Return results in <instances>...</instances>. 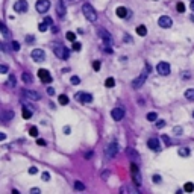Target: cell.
<instances>
[{"mask_svg": "<svg viewBox=\"0 0 194 194\" xmlns=\"http://www.w3.org/2000/svg\"><path fill=\"white\" fill-rule=\"evenodd\" d=\"M91 156H93V152H86V153H85V158H86V159H89Z\"/></svg>", "mask_w": 194, "mask_h": 194, "instance_id": "obj_52", "label": "cell"}, {"mask_svg": "<svg viewBox=\"0 0 194 194\" xmlns=\"http://www.w3.org/2000/svg\"><path fill=\"white\" fill-rule=\"evenodd\" d=\"M190 8H191V11H194V0L191 2V5H190Z\"/></svg>", "mask_w": 194, "mask_h": 194, "instance_id": "obj_56", "label": "cell"}, {"mask_svg": "<svg viewBox=\"0 0 194 194\" xmlns=\"http://www.w3.org/2000/svg\"><path fill=\"white\" fill-rule=\"evenodd\" d=\"M58 102L61 103V105H68V97H67L65 94H61V96L58 97Z\"/></svg>", "mask_w": 194, "mask_h": 194, "instance_id": "obj_23", "label": "cell"}, {"mask_svg": "<svg viewBox=\"0 0 194 194\" xmlns=\"http://www.w3.org/2000/svg\"><path fill=\"white\" fill-rule=\"evenodd\" d=\"M137 33H138L140 36H146V35H147L146 26H138V28H137Z\"/></svg>", "mask_w": 194, "mask_h": 194, "instance_id": "obj_22", "label": "cell"}, {"mask_svg": "<svg viewBox=\"0 0 194 194\" xmlns=\"http://www.w3.org/2000/svg\"><path fill=\"white\" fill-rule=\"evenodd\" d=\"M5 138H6V135H5V134H3V132H0V140H2V141H3V140H5Z\"/></svg>", "mask_w": 194, "mask_h": 194, "instance_id": "obj_55", "label": "cell"}, {"mask_svg": "<svg viewBox=\"0 0 194 194\" xmlns=\"http://www.w3.org/2000/svg\"><path fill=\"white\" fill-rule=\"evenodd\" d=\"M100 67H102V65H100V62H99V61H94V62H93V68H94L96 71H99Z\"/></svg>", "mask_w": 194, "mask_h": 194, "instance_id": "obj_40", "label": "cell"}, {"mask_svg": "<svg viewBox=\"0 0 194 194\" xmlns=\"http://www.w3.org/2000/svg\"><path fill=\"white\" fill-rule=\"evenodd\" d=\"M162 140H164V143L167 144V146H170L171 144V141H170V138L167 137V135H162Z\"/></svg>", "mask_w": 194, "mask_h": 194, "instance_id": "obj_41", "label": "cell"}, {"mask_svg": "<svg viewBox=\"0 0 194 194\" xmlns=\"http://www.w3.org/2000/svg\"><path fill=\"white\" fill-rule=\"evenodd\" d=\"M36 173H38L36 167H31V169H29V174H36Z\"/></svg>", "mask_w": 194, "mask_h": 194, "instance_id": "obj_45", "label": "cell"}, {"mask_svg": "<svg viewBox=\"0 0 194 194\" xmlns=\"http://www.w3.org/2000/svg\"><path fill=\"white\" fill-rule=\"evenodd\" d=\"M47 94H50V96H53V94H55V89L49 86V88H47Z\"/></svg>", "mask_w": 194, "mask_h": 194, "instance_id": "obj_49", "label": "cell"}, {"mask_svg": "<svg viewBox=\"0 0 194 194\" xmlns=\"http://www.w3.org/2000/svg\"><path fill=\"white\" fill-rule=\"evenodd\" d=\"M158 24L161 26L162 29H169V28H171V26H173V20L170 17H167V15H162V17H159Z\"/></svg>", "mask_w": 194, "mask_h": 194, "instance_id": "obj_10", "label": "cell"}, {"mask_svg": "<svg viewBox=\"0 0 194 194\" xmlns=\"http://www.w3.org/2000/svg\"><path fill=\"white\" fill-rule=\"evenodd\" d=\"M64 132H65V135H68V134H70V127L65 126V127H64Z\"/></svg>", "mask_w": 194, "mask_h": 194, "instance_id": "obj_54", "label": "cell"}, {"mask_svg": "<svg viewBox=\"0 0 194 194\" xmlns=\"http://www.w3.org/2000/svg\"><path fill=\"white\" fill-rule=\"evenodd\" d=\"M115 85V81H114V77H108V79L105 81V86H108V88H112Z\"/></svg>", "mask_w": 194, "mask_h": 194, "instance_id": "obj_27", "label": "cell"}, {"mask_svg": "<svg viewBox=\"0 0 194 194\" xmlns=\"http://www.w3.org/2000/svg\"><path fill=\"white\" fill-rule=\"evenodd\" d=\"M38 77H40L41 82H44V84H50V82H52V74H50L49 70H46V68L38 70Z\"/></svg>", "mask_w": 194, "mask_h": 194, "instance_id": "obj_8", "label": "cell"}, {"mask_svg": "<svg viewBox=\"0 0 194 194\" xmlns=\"http://www.w3.org/2000/svg\"><path fill=\"white\" fill-rule=\"evenodd\" d=\"M31 193H32V194H40V193H41V190H40V188H32V190H31Z\"/></svg>", "mask_w": 194, "mask_h": 194, "instance_id": "obj_47", "label": "cell"}, {"mask_svg": "<svg viewBox=\"0 0 194 194\" xmlns=\"http://www.w3.org/2000/svg\"><path fill=\"white\" fill-rule=\"evenodd\" d=\"M161 180H162L161 176H158V174H155V176H153V182H155V184H161Z\"/></svg>", "mask_w": 194, "mask_h": 194, "instance_id": "obj_42", "label": "cell"}, {"mask_svg": "<svg viewBox=\"0 0 194 194\" xmlns=\"http://www.w3.org/2000/svg\"><path fill=\"white\" fill-rule=\"evenodd\" d=\"M115 12H117V17H120V18L129 17V9L124 8V6H118L117 9H115Z\"/></svg>", "mask_w": 194, "mask_h": 194, "instance_id": "obj_17", "label": "cell"}, {"mask_svg": "<svg viewBox=\"0 0 194 194\" xmlns=\"http://www.w3.org/2000/svg\"><path fill=\"white\" fill-rule=\"evenodd\" d=\"M0 29H2V35H3V38H8L9 36V32H8V29H6V26L2 23L0 24Z\"/></svg>", "mask_w": 194, "mask_h": 194, "instance_id": "obj_31", "label": "cell"}, {"mask_svg": "<svg viewBox=\"0 0 194 194\" xmlns=\"http://www.w3.org/2000/svg\"><path fill=\"white\" fill-rule=\"evenodd\" d=\"M156 126H158V127H164V126H165V121H164V120H159V121L156 123Z\"/></svg>", "mask_w": 194, "mask_h": 194, "instance_id": "obj_50", "label": "cell"}, {"mask_svg": "<svg viewBox=\"0 0 194 194\" xmlns=\"http://www.w3.org/2000/svg\"><path fill=\"white\" fill-rule=\"evenodd\" d=\"M185 97H187L188 100H194V88L187 89V91H185Z\"/></svg>", "mask_w": 194, "mask_h": 194, "instance_id": "obj_24", "label": "cell"}, {"mask_svg": "<svg viewBox=\"0 0 194 194\" xmlns=\"http://www.w3.org/2000/svg\"><path fill=\"white\" fill-rule=\"evenodd\" d=\"M43 180H46V182H47V180H50V173H49V171H44V173H43Z\"/></svg>", "mask_w": 194, "mask_h": 194, "instance_id": "obj_43", "label": "cell"}, {"mask_svg": "<svg viewBox=\"0 0 194 194\" xmlns=\"http://www.w3.org/2000/svg\"><path fill=\"white\" fill-rule=\"evenodd\" d=\"M74 188L77 191H82V190H85V185L81 182V180H76V182H74Z\"/></svg>", "mask_w": 194, "mask_h": 194, "instance_id": "obj_30", "label": "cell"}, {"mask_svg": "<svg viewBox=\"0 0 194 194\" xmlns=\"http://www.w3.org/2000/svg\"><path fill=\"white\" fill-rule=\"evenodd\" d=\"M147 146L152 149V150H161V143L158 138H150L147 141Z\"/></svg>", "mask_w": 194, "mask_h": 194, "instance_id": "obj_16", "label": "cell"}, {"mask_svg": "<svg viewBox=\"0 0 194 194\" xmlns=\"http://www.w3.org/2000/svg\"><path fill=\"white\" fill-rule=\"evenodd\" d=\"M131 171H132V177H134V182L137 185H141V174H140V170H138V167L132 162L131 164Z\"/></svg>", "mask_w": 194, "mask_h": 194, "instance_id": "obj_12", "label": "cell"}, {"mask_svg": "<svg viewBox=\"0 0 194 194\" xmlns=\"http://www.w3.org/2000/svg\"><path fill=\"white\" fill-rule=\"evenodd\" d=\"M23 96L29 97V99H32V100H40V94L35 93V91H29V89H24V91H23Z\"/></svg>", "mask_w": 194, "mask_h": 194, "instance_id": "obj_19", "label": "cell"}, {"mask_svg": "<svg viewBox=\"0 0 194 194\" xmlns=\"http://www.w3.org/2000/svg\"><path fill=\"white\" fill-rule=\"evenodd\" d=\"M44 21H46V23H47L49 26H52V24H53V20H52L50 17H46V20H44Z\"/></svg>", "mask_w": 194, "mask_h": 194, "instance_id": "obj_48", "label": "cell"}, {"mask_svg": "<svg viewBox=\"0 0 194 194\" xmlns=\"http://www.w3.org/2000/svg\"><path fill=\"white\" fill-rule=\"evenodd\" d=\"M56 12H58V15L62 18V17H65V5H64L61 0L58 2V5H56Z\"/></svg>", "mask_w": 194, "mask_h": 194, "instance_id": "obj_18", "label": "cell"}, {"mask_svg": "<svg viewBox=\"0 0 194 194\" xmlns=\"http://www.w3.org/2000/svg\"><path fill=\"white\" fill-rule=\"evenodd\" d=\"M76 100L81 103H91L93 102V96L89 93H77L76 94Z\"/></svg>", "mask_w": 194, "mask_h": 194, "instance_id": "obj_11", "label": "cell"}, {"mask_svg": "<svg viewBox=\"0 0 194 194\" xmlns=\"http://www.w3.org/2000/svg\"><path fill=\"white\" fill-rule=\"evenodd\" d=\"M82 49V44L81 43H76V41H73V50L74 52H79Z\"/></svg>", "mask_w": 194, "mask_h": 194, "instance_id": "obj_37", "label": "cell"}, {"mask_svg": "<svg viewBox=\"0 0 194 194\" xmlns=\"http://www.w3.org/2000/svg\"><path fill=\"white\" fill-rule=\"evenodd\" d=\"M174 134H176V135H180V134H182V127H179V126L174 127Z\"/></svg>", "mask_w": 194, "mask_h": 194, "instance_id": "obj_46", "label": "cell"}, {"mask_svg": "<svg viewBox=\"0 0 194 194\" xmlns=\"http://www.w3.org/2000/svg\"><path fill=\"white\" fill-rule=\"evenodd\" d=\"M55 49H53V52H55V55L59 58V59H68V49L67 47H64V46H61V44H55L53 46Z\"/></svg>", "mask_w": 194, "mask_h": 194, "instance_id": "obj_3", "label": "cell"}, {"mask_svg": "<svg viewBox=\"0 0 194 194\" xmlns=\"http://www.w3.org/2000/svg\"><path fill=\"white\" fill-rule=\"evenodd\" d=\"M177 153H179V156H184V158H185V156H188V155H190V150L184 147V149H179Z\"/></svg>", "mask_w": 194, "mask_h": 194, "instance_id": "obj_29", "label": "cell"}, {"mask_svg": "<svg viewBox=\"0 0 194 194\" xmlns=\"http://www.w3.org/2000/svg\"><path fill=\"white\" fill-rule=\"evenodd\" d=\"M127 155H129L131 158H138V152L134 150V149H127Z\"/></svg>", "mask_w": 194, "mask_h": 194, "instance_id": "obj_32", "label": "cell"}, {"mask_svg": "<svg viewBox=\"0 0 194 194\" xmlns=\"http://www.w3.org/2000/svg\"><path fill=\"white\" fill-rule=\"evenodd\" d=\"M176 9H177V12H185V5H184L182 2H179V3L176 5Z\"/></svg>", "mask_w": 194, "mask_h": 194, "instance_id": "obj_33", "label": "cell"}, {"mask_svg": "<svg viewBox=\"0 0 194 194\" xmlns=\"http://www.w3.org/2000/svg\"><path fill=\"white\" fill-rule=\"evenodd\" d=\"M47 26H49V24H47L46 21H44V23H40L38 29H40V32H46V31H47Z\"/></svg>", "mask_w": 194, "mask_h": 194, "instance_id": "obj_35", "label": "cell"}, {"mask_svg": "<svg viewBox=\"0 0 194 194\" xmlns=\"http://www.w3.org/2000/svg\"><path fill=\"white\" fill-rule=\"evenodd\" d=\"M82 12H84V15H85L86 20H89V21H96L97 20V12L89 3H85L82 6Z\"/></svg>", "mask_w": 194, "mask_h": 194, "instance_id": "obj_2", "label": "cell"}, {"mask_svg": "<svg viewBox=\"0 0 194 194\" xmlns=\"http://www.w3.org/2000/svg\"><path fill=\"white\" fill-rule=\"evenodd\" d=\"M67 40H68V41H76V33L67 32Z\"/></svg>", "mask_w": 194, "mask_h": 194, "instance_id": "obj_36", "label": "cell"}, {"mask_svg": "<svg viewBox=\"0 0 194 194\" xmlns=\"http://www.w3.org/2000/svg\"><path fill=\"white\" fill-rule=\"evenodd\" d=\"M8 84H9V86H15V84H17V79H15V76H14V74H9Z\"/></svg>", "mask_w": 194, "mask_h": 194, "instance_id": "obj_28", "label": "cell"}, {"mask_svg": "<svg viewBox=\"0 0 194 194\" xmlns=\"http://www.w3.org/2000/svg\"><path fill=\"white\" fill-rule=\"evenodd\" d=\"M117 152H118V144L117 143H111V144H108L105 147V156L108 159H111V158H114L115 155H117Z\"/></svg>", "mask_w": 194, "mask_h": 194, "instance_id": "obj_4", "label": "cell"}, {"mask_svg": "<svg viewBox=\"0 0 194 194\" xmlns=\"http://www.w3.org/2000/svg\"><path fill=\"white\" fill-rule=\"evenodd\" d=\"M26 41H28V43H33V36H32V35H28V38H26Z\"/></svg>", "mask_w": 194, "mask_h": 194, "instance_id": "obj_51", "label": "cell"}, {"mask_svg": "<svg viewBox=\"0 0 194 194\" xmlns=\"http://www.w3.org/2000/svg\"><path fill=\"white\" fill-rule=\"evenodd\" d=\"M170 64L169 62H159L158 65H156V71L161 74V76H167V74H170Z\"/></svg>", "mask_w": 194, "mask_h": 194, "instance_id": "obj_7", "label": "cell"}, {"mask_svg": "<svg viewBox=\"0 0 194 194\" xmlns=\"http://www.w3.org/2000/svg\"><path fill=\"white\" fill-rule=\"evenodd\" d=\"M21 79H23V82H24V84H32V82H33L32 74H31V73H28V71H24V73L21 74Z\"/></svg>", "mask_w": 194, "mask_h": 194, "instance_id": "obj_20", "label": "cell"}, {"mask_svg": "<svg viewBox=\"0 0 194 194\" xmlns=\"http://www.w3.org/2000/svg\"><path fill=\"white\" fill-rule=\"evenodd\" d=\"M23 118H31L32 117V106H23Z\"/></svg>", "mask_w": 194, "mask_h": 194, "instance_id": "obj_21", "label": "cell"}, {"mask_svg": "<svg viewBox=\"0 0 194 194\" xmlns=\"http://www.w3.org/2000/svg\"><path fill=\"white\" fill-rule=\"evenodd\" d=\"M149 70H150V67L146 65V68L141 71V74L137 77V79L132 81V86H134L135 89H138V88H141V86L144 85V82H146V79H147V76H149Z\"/></svg>", "mask_w": 194, "mask_h": 194, "instance_id": "obj_1", "label": "cell"}, {"mask_svg": "<svg viewBox=\"0 0 194 194\" xmlns=\"http://www.w3.org/2000/svg\"><path fill=\"white\" fill-rule=\"evenodd\" d=\"M193 117H194V112H193Z\"/></svg>", "mask_w": 194, "mask_h": 194, "instance_id": "obj_57", "label": "cell"}, {"mask_svg": "<svg viewBox=\"0 0 194 194\" xmlns=\"http://www.w3.org/2000/svg\"><path fill=\"white\" fill-rule=\"evenodd\" d=\"M70 82L73 84V85H79V82H81V79L77 76H71V79H70Z\"/></svg>", "mask_w": 194, "mask_h": 194, "instance_id": "obj_38", "label": "cell"}, {"mask_svg": "<svg viewBox=\"0 0 194 194\" xmlns=\"http://www.w3.org/2000/svg\"><path fill=\"white\" fill-rule=\"evenodd\" d=\"M14 11L15 12H26L28 11V2L26 0H17L14 3Z\"/></svg>", "mask_w": 194, "mask_h": 194, "instance_id": "obj_14", "label": "cell"}, {"mask_svg": "<svg viewBox=\"0 0 194 194\" xmlns=\"http://www.w3.org/2000/svg\"><path fill=\"white\" fill-rule=\"evenodd\" d=\"M14 111L12 109H3L2 111V114H0V118H2V121L3 123H8V121H11L12 118H14Z\"/></svg>", "mask_w": 194, "mask_h": 194, "instance_id": "obj_13", "label": "cell"}, {"mask_svg": "<svg viewBox=\"0 0 194 194\" xmlns=\"http://www.w3.org/2000/svg\"><path fill=\"white\" fill-rule=\"evenodd\" d=\"M147 120L149 121H156L158 120V114L156 112H149L147 114Z\"/></svg>", "mask_w": 194, "mask_h": 194, "instance_id": "obj_25", "label": "cell"}, {"mask_svg": "<svg viewBox=\"0 0 194 194\" xmlns=\"http://www.w3.org/2000/svg\"><path fill=\"white\" fill-rule=\"evenodd\" d=\"M29 134H31L32 137H36V135H38V129H36V127H31V129H29Z\"/></svg>", "mask_w": 194, "mask_h": 194, "instance_id": "obj_39", "label": "cell"}, {"mask_svg": "<svg viewBox=\"0 0 194 194\" xmlns=\"http://www.w3.org/2000/svg\"><path fill=\"white\" fill-rule=\"evenodd\" d=\"M111 115H112L114 120L120 121V120L124 117V109H123V108H114V109L111 111Z\"/></svg>", "mask_w": 194, "mask_h": 194, "instance_id": "obj_15", "label": "cell"}, {"mask_svg": "<svg viewBox=\"0 0 194 194\" xmlns=\"http://www.w3.org/2000/svg\"><path fill=\"white\" fill-rule=\"evenodd\" d=\"M36 143H38V144H40V146H46V141H44V140H38V141H36Z\"/></svg>", "mask_w": 194, "mask_h": 194, "instance_id": "obj_53", "label": "cell"}, {"mask_svg": "<svg viewBox=\"0 0 194 194\" xmlns=\"http://www.w3.org/2000/svg\"><path fill=\"white\" fill-rule=\"evenodd\" d=\"M184 190H185L187 193H193V191H194V184H193V182H187L185 187H184Z\"/></svg>", "mask_w": 194, "mask_h": 194, "instance_id": "obj_26", "label": "cell"}, {"mask_svg": "<svg viewBox=\"0 0 194 194\" xmlns=\"http://www.w3.org/2000/svg\"><path fill=\"white\" fill-rule=\"evenodd\" d=\"M31 56H32V59H33L35 62H43V61L46 59V53H44L43 49H33L32 53H31Z\"/></svg>", "mask_w": 194, "mask_h": 194, "instance_id": "obj_6", "label": "cell"}, {"mask_svg": "<svg viewBox=\"0 0 194 194\" xmlns=\"http://www.w3.org/2000/svg\"><path fill=\"white\" fill-rule=\"evenodd\" d=\"M0 73H3V74L8 73V67L5 65V64H2V65H0Z\"/></svg>", "mask_w": 194, "mask_h": 194, "instance_id": "obj_44", "label": "cell"}, {"mask_svg": "<svg viewBox=\"0 0 194 194\" xmlns=\"http://www.w3.org/2000/svg\"><path fill=\"white\" fill-rule=\"evenodd\" d=\"M35 8L40 14H46V12L49 11V8H50V0H38Z\"/></svg>", "mask_w": 194, "mask_h": 194, "instance_id": "obj_5", "label": "cell"}, {"mask_svg": "<svg viewBox=\"0 0 194 194\" xmlns=\"http://www.w3.org/2000/svg\"><path fill=\"white\" fill-rule=\"evenodd\" d=\"M11 49L14 50V52H18V50H20V44H18L17 41H12V43H11Z\"/></svg>", "mask_w": 194, "mask_h": 194, "instance_id": "obj_34", "label": "cell"}, {"mask_svg": "<svg viewBox=\"0 0 194 194\" xmlns=\"http://www.w3.org/2000/svg\"><path fill=\"white\" fill-rule=\"evenodd\" d=\"M99 35L103 40V43H105V46H112V36L109 32H106L105 29H99Z\"/></svg>", "mask_w": 194, "mask_h": 194, "instance_id": "obj_9", "label": "cell"}]
</instances>
